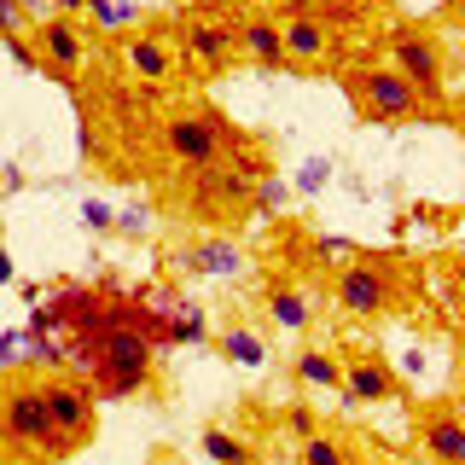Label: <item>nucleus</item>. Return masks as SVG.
Instances as JSON below:
<instances>
[{
	"mask_svg": "<svg viewBox=\"0 0 465 465\" xmlns=\"http://www.w3.org/2000/svg\"><path fill=\"white\" fill-rule=\"evenodd\" d=\"M390 70H396L425 105H436V99L448 94V53L430 29H396V35H390Z\"/></svg>",
	"mask_w": 465,
	"mask_h": 465,
	"instance_id": "nucleus-2",
	"label": "nucleus"
},
{
	"mask_svg": "<svg viewBox=\"0 0 465 465\" xmlns=\"http://www.w3.org/2000/svg\"><path fill=\"white\" fill-rule=\"evenodd\" d=\"M198 448H203V460H210V465H262L256 448L244 442V436H232L227 425H203Z\"/></svg>",
	"mask_w": 465,
	"mask_h": 465,
	"instance_id": "nucleus-19",
	"label": "nucleus"
},
{
	"mask_svg": "<svg viewBox=\"0 0 465 465\" xmlns=\"http://www.w3.org/2000/svg\"><path fill=\"white\" fill-rule=\"evenodd\" d=\"M18 12H24V24L35 29V24H47V18H53V0H18Z\"/></svg>",
	"mask_w": 465,
	"mask_h": 465,
	"instance_id": "nucleus-31",
	"label": "nucleus"
},
{
	"mask_svg": "<svg viewBox=\"0 0 465 465\" xmlns=\"http://www.w3.org/2000/svg\"><path fill=\"white\" fill-rule=\"evenodd\" d=\"M419 448H425L430 465H465V419L454 401H436L419 419Z\"/></svg>",
	"mask_w": 465,
	"mask_h": 465,
	"instance_id": "nucleus-13",
	"label": "nucleus"
},
{
	"mask_svg": "<svg viewBox=\"0 0 465 465\" xmlns=\"http://www.w3.org/2000/svg\"><path fill=\"white\" fill-rule=\"evenodd\" d=\"M326 181H331V163H320V157H314V163L302 169V181H297V186H302V193H320Z\"/></svg>",
	"mask_w": 465,
	"mask_h": 465,
	"instance_id": "nucleus-29",
	"label": "nucleus"
},
{
	"mask_svg": "<svg viewBox=\"0 0 465 465\" xmlns=\"http://www.w3.org/2000/svg\"><path fill=\"white\" fill-rule=\"evenodd\" d=\"M12 355H18V331H12V338H0V367H6Z\"/></svg>",
	"mask_w": 465,
	"mask_h": 465,
	"instance_id": "nucleus-33",
	"label": "nucleus"
},
{
	"mask_svg": "<svg viewBox=\"0 0 465 465\" xmlns=\"http://www.w3.org/2000/svg\"><path fill=\"white\" fill-rule=\"evenodd\" d=\"M82 222H87V227H94V232H105V227L116 222V215L105 210V203H94V198H87V203H82Z\"/></svg>",
	"mask_w": 465,
	"mask_h": 465,
	"instance_id": "nucleus-30",
	"label": "nucleus"
},
{
	"mask_svg": "<svg viewBox=\"0 0 465 465\" xmlns=\"http://www.w3.org/2000/svg\"><path fill=\"white\" fill-rule=\"evenodd\" d=\"M111 227H116V232H145V227H152V210H145V203H128V210L116 215Z\"/></svg>",
	"mask_w": 465,
	"mask_h": 465,
	"instance_id": "nucleus-26",
	"label": "nucleus"
},
{
	"mask_svg": "<svg viewBox=\"0 0 465 465\" xmlns=\"http://www.w3.org/2000/svg\"><path fill=\"white\" fill-rule=\"evenodd\" d=\"M169 262H174V273H186V280H239V273H251V256H244L239 239H198V244H181Z\"/></svg>",
	"mask_w": 465,
	"mask_h": 465,
	"instance_id": "nucleus-9",
	"label": "nucleus"
},
{
	"mask_svg": "<svg viewBox=\"0 0 465 465\" xmlns=\"http://www.w3.org/2000/svg\"><path fill=\"white\" fill-rule=\"evenodd\" d=\"M285 425H291V436L302 442V436L320 430V413H314V407H285Z\"/></svg>",
	"mask_w": 465,
	"mask_h": 465,
	"instance_id": "nucleus-25",
	"label": "nucleus"
},
{
	"mask_svg": "<svg viewBox=\"0 0 465 465\" xmlns=\"http://www.w3.org/2000/svg\"><path fill=\"white\" fill-rule=\"evenodd\" d=\"M210 343L222 349L232 367H244V372L268 367V343H262V331H251V326H222V331H210Z\"/></svg>",
	"mask_w": 465,
	"mask_h": 465,
	"instance_id": "nucleus-18",
	"label": "nucleus"
},
{
	"mask_svg": "<svg viewBox=\"0 0 465 465\" xmlns=\"http://www.w3.org/2000/svg\"><path fill=\"white\" fill-rule=\"evenodd\" d=\"M262 309H268V320L280 331H309L314 326V302L297 280H268L262 285Z\"/></svg>",
	"mask_w": 465,
	"mask_h": 465,
	"instance_id": "nucleus-16",
	"label": "nucleus"
},
{
	"mask_svg": "<svg viewBox=\"0 0 465 465\" xmlns=\"http://www.w3.org/2000/svg\"><path fill=\"white\" fill-rule=\"evenodd\" d=\"M87 0H53V18H82Z\"/></svg>",
	"mask_w": 465,
	"mask_h": 465,
	"instance_id": "nucleus-32",
	"label": "nucleus"
},
{
	"mask_svg": "<svg viewBox=\"0 0 465 465\" xmlns=\"http://www.w3.org/2000/svg\"><path fill=\"white\" fill-rule=\"evenodd\" d=\"M6 35H29V24H24L18 0H0V41H6Z\"/></svg>",
	"mask_w": 465,
	"mask_h": 465,
	"instance_id": "nucleus-27",
	"label": "nucleus"
},
{
	"mask_svg": "<svg viewBox=\"0 0 465 465\" xmlns=\"http://www.w3.org/2000/svg\"><path fill=\"white\" fill-rule=\"evenodd\" d=\"M384 465H396V460H384Z\"/></svg>",
	"mask_w": 465,
	"mask_h": 465,
	"instance_id": "nucleus-35",
	"label": "nucleus"
},
{
	"mask_svg": "<svg viewBox=\"0 0 465 465\" xmlns=\"http://www.w3.org/2000/svg\"><path fill=\"white\" fill-rule=\"evenodd\" d=\"M251 203V174L239 169H198V186H193V210L210 215V222H227Z\"/></svg>",
	"mask_w": 465,
	"mask_h": 465,
	"instance_id": "nucleus-14",
	"label": "nucleus"
},
{
	"mask_svg": "<svg viewBox=\"0 0 465 465\" xmlns=\"http://www.w3.org/2000/svg\"><path fill=\"white\" fill-rule=\"evenodd\" d=\"M291 378H297L302 396H338L343 390V355L326 343H302L297 361H291Z\"/></svg>",
	"mask_w": 465,
	"mask_h": 465,
	"instance_id": "nucleus-15",
	"label": "nucleus"
},
{
	"mask_svg": "<svg viewBox=\"0 0 465 465\" xmlns=\"http://www.w3.org/2000/svg\"><path fill=\"white\" fill-rule=\"evenodd\" d=\"M29 41H35V53H41V70H53V76H64V82L82 76L87 53H94L82 18H47V24L29 29Z\"/></svg>",
	"mask_w": 465,
	"mask_h": 465,
	"instance_id": "nucleus-8",
	"label": "nucleus"
},
{
	"mask_svg": "<svg viewBox=\"0 0 465 465\" xmlns=\"http://www.w3.org/2000/svg\"><path fill=\"white\" fill-rule=\"evenodd\" d=\"M87 12H94V24H105V29H123L134 12L128 6H116V0H87Z\"/></svg>",
	"mask_w": 465,
	"mask_h": 465,
	"instance_id": "nucleus-23",
	"label": "nucleus"
},
{
	"mask_svg": "<svg viewBox=\"0 0 465 465\" xmlns=\"http://www.w3.org/2000/svg\"><path fill=\"white\" fill-rule=\"evenodd\" d=\"M157 145H163L169 163L198 174V169L222 163L232 145H239V134H232L215 111H174V116H163V128H157Z\"/></svg>",
	"mask_w": 465,
	"mask_h": 465,
	"instance_id": "nucleus-1",
	"label": "nucleus"
},
{
	"mask_svg": "<svg viewBox=\"0 0 465 465\" xmlns=\"http://www.w3.org/2000/svg\"><path fill=\"white\" fill-rule=\"evenodd\" d=\"M41 401H47V425H53L58 454H70V448H82L87 436H94V425H99L94 407L99 401L82 378H47V384H41Z\"/></svg>",
	"mask_w": 465,
	"mask_h": 465,
	"instance_id": "nucleus-4",
	"label": "nucleus"
},
{
	"mask_svg": "<svg viewBox=\"0 0 465 465\" xmlns=\"http://www.w3.org/2000/svg\"><path fill=\"white\" fill-rule=\"evenodd\" d=\"M163 338L169 343H210V320H203L198 302H181V297H174V309L163 314Z\"/></svg>",
	"mask_w": 465,
	"mask_h": 465,
	"instance_id": "nucleus-20",
	"label": "nucleus"
},
{
	"mask_svg": "<svg viewBox=\"0 0 465 465\" xmlns=\"http://www.w3.org/2000/svg\"><path fill=\"white\" fill-rule=\"evenodd\" d=\"M280 47H285L291 70H320V64H331V53H338V29L320 24V18H302V12H285L280 18Z\"/></svg>",
	"mask_w": 465,
	"mask_h": 465,
	"instance_id": "nucleus-10",
	"label": "nucleus"
},
{
	"mask_svg": "<svg viewBox=\"0 0 465 465\" xmlns=\"http://www.w3.org/2000/svg\"><path fill=\"white\" fill-rule=\"evenodd\" d=\"M123 70L145 87H163L174 76V64H181V53H174L169 35H157V29H134V35H123Z\"/></svg>",
	"mask_w": 465,
	"mask_h": 465,
	"instance_id": "nucleus-11",
	"label": "nucleus"
},
{
	"mask_svg": "<svg viewBox=\"0 0 465 465\" xmlns=\"http://www.w3.org/2000/svg\"><path fill=\"white\" fill-rule=\"evenodd\" d=\"M6 53H12V64H18V70H41V53H35V41H29V35H6Z\"/></svg>",
	"mask_w": 465,
	"mask_h": 465,
	"instance_id": "nucleus-24",
	"label": "nucleus"
},
{
	"mask_svg": "<svg viewBox=\"0 0 465 465\" xmlns=\"http://www.w3.org/2000/svg\"><path fill=\"white\" fill-rule=\"evenodd\" d=\"M349 99H355V111L367 116V123H413V116H425V99H419L390 64H361L355 76H349Z\"/></svg>",
	"mask_w": 465,
	"mask_h": 465,
	"instance_id": "nucleus-3",
	"label": "nucleus"
},
{
	"mask_svg": "<svg viewBox=\"0 0 465 465\" xmlns=\"http://www.w3.org/2000/svg\"><path fill=\"white\" fill-rule=\"evenodd\" d=\"M331 297H338L343 314L378 320V314H390V302H396V273H390L384 262H355L349 256L338 268V280H331Z\"/></svg>",
	"mask_w": 465,
	"mask_h": 465,
	"instance_id": "nucleus-6",
	"label": "nucleus"
},
{
	"mask_svg": "<svg viewBox=\"0 0 465 465\" xmlns=\"http://www.w3.org/2000/svg\"><path fill=\"white\" fill-rule=\"evenodd\" d=\"M181 53L203 76H222L232 58H239V18H227V12H215V6H198L193 18L181 24Z\"/></svg>",
	"mask_w": 465,
	"mask_h": 465,
	"instance_id": "nucleus-5",
	"label": "nucleus"
},
{
	"mask_svg": "<svg viewBox=\"0 0 465 465\" xmlns=\"http://www.w3.org/2000/svg\"><path fill=\"white\" fill-rule=\"evenodd\" d=\"M239 53L256 70H285V47H280V18L268 12H244L239 18Z\"/></svg>",
	"mask_w": 465,
	"mask_h": 465,
	"instance_id": "nucleus-17",
	"label": "nucleus"
},
{
	"mask_svg": "<svg viewBox=\"0 0 465 465\" xmlns=\"http://www.w3.org/2000/svg\"><path fill=\"white\" fill-rule=\"evenodd\" d=\"M309 251H314V262H338V268L349 262V244H343V239H314Z\"/></svg>",
	"mask_w": 465,
	"mask_h": 465,
	"instance_id": "nucleus-28",
	"label": "nucleus"
},
{
	"mask_svg": "<svg viewBox=\"0 0 465 465\" xmlns=\"http://www.w3.org/2000/svg\"><path fill=\"white\" fill-rule=\"evenodd\" d=\"M396 372H390V361L384 355H343V390L338 396L349 407H384V401H396Z\"/></svg>",
	"mask_w": 465,
	"mask_h": 465,
	"instance_id": "nucleus-12",
	"label": "nucleus"
},
{
	"mask_svg": "<svg viewBox=\"0 0 465 465\" xmlns=\"http://www.w3.org/2000/svg\"><path fill=\"white\" fill-rule=\"evenodd\" d=\"M6 280H12V256L0 251V285H6Z\"/></svg>",
	"mask_w": 465,
	"mask_h": 465,
	"instance_id": "nucleus-34",
	"label": "nucleus"
},
{
	"mask_svg": "<svg viewBox=\"0 0 465 465\" xmlns=\"http://www.w3.org/2000/svg\"><path fill=\"white\" fill-rule=\"evenodd\" d=\"M251 203L268 210V215H280V210H291V186L280 181V174H256V181H251Z\"/></svg>",
	"mask_w": 465,
	"mask_h": 465,
	"instance_id": "nucleus-22",
	"label": "nucleus"
},
{
	"mask_svg": "<svg viewBox=\"0 0 465 465\" xmlns=\"http://www.w3.org/2000/svg\"><path fill=\"white\" fill-rule=\"evenodd\" d=\"M0 436H6V442H18V448H41V454L58 460L53 425H47V401H41V384L6 390V401H0Z\"/></svg>",
	"mask_w": 465,
	"mask_h": 465,
	"instance_id": "nucleus-7",
	"label": "nucleus"
},
{
	"mask_svg": "<svg viewBox=\"0 0 465 465\" xmlns=\"http://www.w3.org/2000/svg\"><path fill=\"white\" fill-rule=\"evenodd\" d=\"M297 465H349V448L338 442V436L314 430V436H302V442H297Z\"/></svg>",
	"mask_w": 465,
	"mask_h": 465,
	"instance_id": "nucleus-21",
	"label": "nucleus"
}]
</instances>
